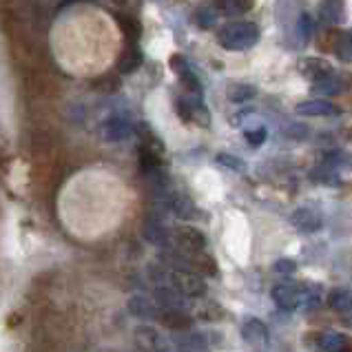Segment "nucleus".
I'll return each mask as SVG.
<instances>
[{
    "label": "nucleus",
    "instance_id": "9",
    "mask_svg": "<svg viewBox=\"0 0 352 352\" xmlns=\"http://www.w3.org/2000/svg\"><path fill=\"white\" fill-rule=\"evenodd\" d=\"M138 344L142 346L146 352H166V341L160 337V333L151 326H140L135 330Z\"/></svg>",
    "mask_w": 352,
    "mask_h": 352
},
{
    "label": "nucleus",
    "instance_id": "23",
    "mask_svg": "<svg viewBox=\"0 0 352 352\" xmlns=\"http://www.w3.org/2000/svg\"><path fill=\"white\" fill-rule=\"evenodd\" d=\"M341 89L339 80L333 78V74L330 76H324V78H317L315 85H313V94H321V96H330V94H337Z\"/></svg>",
    "mask_w": 352,
    "mask_h": 352
},
{
    "label": "nucleus",
    "instance_id": "22",
    "mask_svg": "<svg viewBox=\"0 0 352 352\" xmlns=\"http://www.w3.org/2000/svg\"><path fill=\"white\" fill-rule=\"evenodd\" d=\"M144 237L151 241V244H164L166 241V230L164 226L155 222V219H146L144 224Z\"/></svg>",
    "mask_w": 352,
    "mask_h": 352
},
{
    "label": "nucleus",
    "instance_id": "12",
    "mask_svg": "<svg viewBox=\"0 0 352 352\" xmlns=\"http://www.w3.org/2000/svg\"><path fill=\"white\" fill-rule=\"evenodd\" d=\"M257 96V89L253 85H246V82H230L226 87V98L230 102L241 104V102H248Z\"/></svg>",
    "mask_w": 352,
    "mask_h": 352
},
{
    "label": "nucleus",
    "instance_id": "25",
    "mask_svg": "<svg viewBox=\"0 0 352 352\" xmlns=\"http://www.w3.org/2000/svg\"><path fill=\"white\" fill-rule=\"evenodd\" d=\"M217 162L222 164V166H226V168H230V170H237V173H244V170H246V162H244V160L233 155V153H219L217 155Z\"/></svg>",
    "mask_w": 352,
    "mask_h": 352
},
{
    "label": "nucleus",
    "instance_id": "21",
    "mask_svg": "<svg viewBox=\"0 0 352 352\" xmlns=\"http://www.w3.org/2000/svg\"><path fill=\"white\" fill-rule=\"evenodd\" d=\"M118 23H120V27H122V32H124V36L131 40V43H138L140 40V34H142V27H140V23L135 18H131V16H120L118 14Z\"/></svg>",
    "mask_w": 352,
    "mask_h": 352
},
{
    "label": "nucleus",
    "instance_id": "8",
    "mask_svg": "<svg viewBox=\"0 0 352 352\" xmlns=\"http://www.w3.org/2000/svg\"><path fill=\"white\" fill-rule=\"evenodd\" d=\"M241 337H244L250 346H255L259 350H264L268 346V330L259 319H248L246 324L241 326Z\"/></svg>",
    "mask_w": 352,
    "mask_h": 352
},
{
    "label": "nucleus",
    "instance_id": "31",
    "mask_svg": "<svg viewBox=\"0 0 352 352\" xmlns=\"http://www.w3.org/2000/svg\"><path fill=\"white\" fill-rule=\"evenodd\" d=\"M264 140H266V129H255V131H248L246 133V142L250 146H259V144H264Z\"/></svg>",
    "mask_w": 352,
    "mask_h": 352
},
{
    "label": "nucleus",
    "instance_id": "19",
    "mask_svg": "<svg viewBox=\"0 0 352 352\" xmlns=\"http://www.w3.org/2000/svg\"><path fill=\"white\" fill-rule=\"evenodd\" d=\"M155 299L164 308H182V293H177L175 288H157Z\"/></svg>",
    "mask_w": 352,
    "mask_h": 352
},
{
    "label": "nucleus",
    "instance_id": "1",
    "mask_svg": "<svg viewBox=\"0 0 352 352\" xmlns=\"http://www.w3.org/2000/svg\"><path fill=\"white\" fill-rule=\"evenodd\" d=\"M217 40L228 52H244V49H250L259 40V27L255 23H246V20L228 23L226 27L219 29Z\"/></svg>",
    "mask_w": 352,
    "mask_h": 352
},
{
    "label": "nucleus",
    "instance_id": "17",
    "mask_svg": "<svg viewBox=\"0 0 352 352\" xmlns=\"http://www.w3.org/2000/svg\"><path fill=\"white\" fill-rule=\"evenodd\" d=\"M301 72H304L308 78H324V76H330L333 74V69H330V65L326 63V60H319V58H306L301 60Z\"/></svg>",
    "mask_w": 352,
    "mask_h": 352
},
{
    "label": "nucleus",
    "instance_id": "27",
    "mask_svg": "<svg viewBox=\"0 0 352 352\" xmlns=\"http://www.w3.org/2000/svg\"><path fill=\"white\" fill-rule=\"evenodd\" d=\"M175 111L179 113V118L182 120H193V102H188L186 98H177L175 100Z\"/></svg>",
    "mask_w": 352,
    "mask_h": 352
},
{
    "label": "nucleus",
    "instance_id": "24",
    "mask_svg": "<svg viewBox=\"0 0 352 352\" xmlns=\"http://www.w3.org/2000/svg\"><path fill=\"white\" fill-rule=\"evenodd\" d=\"M335 54L344 60V63H352V32H344L339 34L337 45H335Z\"/></svg>",
    "mask_w": 352,
    "mask_h": 352
},
{
    "label": "nucleus",
    "instance_id": "3",
    "mask_svg": "<svg viewBox=\"0 0 352 352\" xmlns=\"http://www.w3.org/2000/svg\"><path fill=\"white\" fill-rule=\"evenodd\" d=\"M173 237L184 253H202L206 248V237L195 226H177L173 230Z\"/></svg>",
    "mask_w": 352,
    "mask_h": 352
},
{
    "label": "nucleus",
    "instance_id": "18",
    "mask_svg": "<svg viewBox=\"0 0 352 352\" xmlns=\"http://www.w3.org/2000/svg\"><path fill=\"white\" fill-rule=\"evenodd\" d=\"M328 306L333 310H337V313H348V310L352 308V293H350V290H344V288L330 290Z\"/></svg>",
    "mask_w": 352,
    "mask_h": 352
},
{
    "label": "nucleus",
    "instance_id": "28",
    "mask_svg": "<svg viewBox=\"0 0 352 352\" xmlns=\"http://www.w3.org/2000/svg\"><path fill=\"white\" fill-rule=\"evenodd\" d=\"M179 78H182V82H184V87L188 89V91H193V94H199V91H202V85H199L197 76H195L193 72H190V69H188V72H186L184 76H179Z\"/></svg>",
    "mask_w": 352,
    "mask_h": 352
},
{
    "label": "nucleus",
    "instance_id": "29",
    "mask_svg": "<svg viewBox=\"0 0 352 352\" xmlns=\"http://www.w3.org/2000/svg\"><path fill=\"white\" fill-rule=\"evenodd\" d=\"M297 270V264L293 259H277L275 261V273L279 275H293Z\"/></svg>",
    "mask_w": 352,
    "mask_h": 352
},
{
    "label": "nucleus",
    "instance_id": "20",
    "mask_svg": "<svg viewBox=\"0 0 352 352\" xmlns=\"http://www.w3.org/2000/svg\"><path fill=\"white\" fill-rule=\"evenodd\" d=\"M140 65H142V54H140L138 49L131 45L126 52L122 54V58H120V72H122V74H133Z\"/></svg>",
    "mask_w": 352,
    "mask_h": 352
},
{
    "label": "nucleus",
    "instance_id": "33",
    "mask_svg": "<svg viewBox=\"0 0 352 352\" xmlns=\"http://www.w3.org/2000/svg\"><path fill=\"white\" fill-rule=\"evenodd\" d=\"M72 3H78V0H65V3L60 5V9H63V7H67V5H72Z\"/></svg>",
    "mask_w": 352,
    "mask_h": 352
},
{
    "label": "nucleus",
    "instance_id": "14",
    "mask_svg": "<svg viewBox=\"0 0 352 352\" xmlns=\"http://www.w3.org/2000/svg\"><path fill=\"white\" fill-rule=\"evenodd\" d=\"M253 0H215V9L222 16H241L250 12Z\"/></svg>",
    "mask_w": 352,
    "mask_h": 352
},
{
    "label": "nucleus",
    "instance_id": "35",
    "mask_svg": "<svg viewBox=\"0 0 352 352\" xmlns=\"http://www.w3.org/2000/svg\"><path fill=\"white\" fill-rule=\"evenodd\" d=\"M144 352H146V350H144Z\"/></svg>",
    "mask_w": 352,
    "mask_h": 352
},
{
    "label": "nucleus",
    "instance_id": "30",
    "mask_svg": "<svg viewBox=\"0 0 352 352\" xmlns=\"http://www.w3.org/2000/svg\"><path fill=\"white\" fill-rule=\"evenodd\" d=\"M297 29H299V36L304 38V40H308V38H310V34H313V18H310L308 14H304V16L299 18Z\"/></svg>",
    "mask_w": 352,
    "mask_h": 352
},
{
    "label": "nucleus",
    "instance_id": "16",
    "mask_svg": "<svg viewBox=\"0 0 352 352\" xmlns=\"http://www.w3.org/2000/svg\"><path fill=\"white\" fill-rule=\"evenodd\" d=\"M168 204H170V210L177 215V217H182V219H193L195 217V206L193 202L182 195V193H173L168 199Z\"/></svg>",
    "mask_w": 352,
    "mask_h": 352
},
{
    "label": "nucleus",
    "instance_id": "7",
    "mask_svg": "<svg viewBox=\"0 0 352 352\" xmlns=\"http://www.w3.org/2000/svg\"><path fill=\"white\" fill-rule=\"evenodd\" d=\"M297 116L304 118H326V116H337L339 109L330 102V100H306L295 107Z\"/></svg>",
    "mask_w": 352,
    "mask_h": 352
},
{
    "label": "nucleus",
    "instance_id": "2",
    "mask_svg": "<svg viewBox=\"0 0 352 352\" xmlns=\"http://www.w3.org/2000/svg\"><path fill=\"white\" fill-rule=\"evenodd\" d=\"M170 288H175L177 293H182L184 297H202L206 293V284L204 279L197 273H190L184 268H175L168 273Z\"/></svg>",
    "mask_w": 352,
    "mask_h": 352
},
{
    "label": "nucleus",
    "instance_id": "4",
    "mask_svg": "<svg viewBox=\"0 0 352 352\" xmlns=\"http://www.w3.org/2000/svg\"><path fill=\"white\" fill-rule=\"evenodd\" d=\"M290 222L295 228L304 230V233H315L321 226H324V219H321L319 210L313 206H299L293 215H290Z\"/></svg>",
    "mask_w": 352,
    "mask_h": 352
},
{
    "label": "nucleus",
    "instance_id": "10",
    "mask_svg": "<svg viewBox=\"0 0 352 352\" xmlns=\"http://www.w3.org/2000/svg\"><path fill=\"white\" fill-rule=\"evenodd\" d=\"M157 317L170 330H186V328H190V324H193V319H190L186 313H182L179 308H164V310H160Z\"/></svg>",
    "mask_w": 352,
    "mask_h": 352
},
{
    "label": "nucleus",
    "instance_id": "34",
    "mask_svg": "<svg viewBox=\"0 0 352 352\" xmlns=\"http://www.w3.org/2000/svg\"><path fill=\"white\" fill-rule=\"evenodd\" d=\"M341 352H352V348L348 346V348H344V350H341Z\"/></svg>",
    "mask_w": 352,
    "mask_h": 352
},
{
    "label": "nucleus",
    "instance_id": "6",
    "mask_svg": "<svg viewBox=\"0 0 352 352\" xmlns=\"http://www.w3.org/2000/svg\"><path fill=\"white\" fill-rule=\"evenodd\" d=\"M131 133H133V126H131V122L122 116L109 118L102 124V138L107 142H122V140H126Z\"/></svg>",
    "mask_w": 352,
    "mask_h": 352
},
{
    "label": "nucleus",
    "instance_id": "13",
    "mask_svg": "<svg viewBox=\"0 0 352 352\" xmlns=\"http://www.w3.org/2000/svg\"><path fill=\"white\" fill-rule=\"evenodd\" d=\"M348 348V337L341 333H324L317 341L319 352H341Z\"/></svg>",
    "mask_w": 352,
    "mask_h": 352
},
{
    "label": "nucleus",
    "instance_id": "26",
    "mask_svg": "<svg viewBox=\"0 0 352 352\" xmlns=\"http://www.w3.org/2000/svg\"><path fill=\"white\" fill-rule=\"evenodd\" d=\"M195 20H197L199 27L210 29V27H215L217 14H215V9H199V12L195 14Z\"/></svg>",
    "mask_w": 352,
    "mask_h": 352
},
{
    "label": "nucleus",
    "instance_id": "15",
    "mask_svg": "<svg viewBox=\"0 0 352 352\" xmlns=\"http://www.w3.org/2000/svg\"><path fill=\"white\" fill-rule=\"evenodd\" d=\"M321 16H324L330 25L344 23V20H346L344 0H324V5H321Z\"/></svg>",
    "mask_w": 352,
    "mask_h": 352
},
{
    "label": "nucleus",
    "instance_id": "11",
    "mask_svg": "<svg viewBox=\"0 0 352 352\" xmlns=\"http://www.w3.org/2000/svg\"><path fill=\"white\" fill-rule=\"evenodd\" d=\"M129 310L140 319H153V317L160 315L155 301H151V299H146L142 295H135V297L129 299Z\"/></svg>",
    "mask_w": 352,
    "mask_h": 352
},
{
    "label": "nucleus",
    "instance_id": "32",
    "mask_svg": "<svg viewBox=\"0 0 352 352\" xmlns=\"http://www.w3.org/2000/svg\"><path fill=\"white\" fill-rule=\"evenodd\" d=\"M170 69H173L177 76H184L188 72V65H186V60L182 56H173V58H170Z\"/></svg>",
    "mask_w": 352,
    "mask_h": 352
},
{
    "label": "nucleus",
    "instance_id": "5",
    "mask_svg": "<svg viewBox=\"0 0 352 352\" xmlns=\"http://www.w3.org/2000/svg\"><path fill=\"white\" fill-rule=\"evenodd\" d=\"M301 297H304V290L295 284H277L273 288V301L281 310H295L301 304Z\"/></svg>",
    "mask_w": 352,
    "mask_h": 352
}]
</instances>
